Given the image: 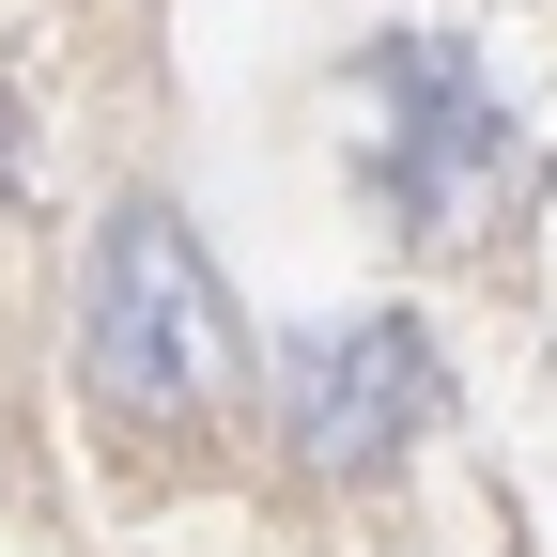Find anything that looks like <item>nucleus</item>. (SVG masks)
Instances as JSON below:
<instances>
[{"mask_svg": "<svg viewBox=\"0 0 557 557\" xmlns=\"http://www.w3.org/2000/svg\"><path fill=\"white\" fill-rule=\"evenodd\" d=\"M248 387V325L171 201H109L78 248V403L109 434H201Z\"/></svg>", "mask_w": 557, "mask_h": 557, "instance_id": "obj_1", "label": "nucleus"}, {"mask_svg": "<svg viewBox=\"0 0 557 557\" xmlns=\"http://www.w3.org/2000/svg\"><path fill=\"white\" fill-rule=\"evenodd\" d=\"M527 186V124L496 109V78L449 32H372L357 47V201L403 248H449L480 218H511Z\"/></svg>", "mask_w": 557, "mask_h": 557, "instance_id": "obj_2", "label": "nucleus"}, {"mask_svg": "<svg viewBox=\"0 0 557 557\" xmlns=\"http://www.w3.org/2000/svg\"><path fill=\"white\" fill-rule=\"evenodd\" d=\"M434 418H449V357L418 310H341L310 341H278V434L310 480H387V465H418Z\"/></svg>", "mask_w": 557, "mask_h": 557, "instance_id": "obj_3", "label": "nucleus"}]
</instances>
